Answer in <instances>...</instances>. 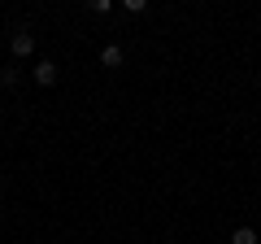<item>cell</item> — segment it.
<instances>
[{
	"label": "cell",
	"instance_id": "5b68a950",
	"mask_svg": "<svg viewBox=\"0 0 261 244\" xmlns=\"http://www.w3.org/2000/svg\"><path fill=\"white\" fill-rule=\"evenodd\" d=\"M0 87H18V70H13V66L0 70Z\"/></svg>",
	"mask_w": 261,
	"mask_h": 244
},
{
	"label": "cell",
	"instance_id": "3957f363",
	"mask_svg": "<svg viewBox=\"0 0 261 244\" xmlns=\"http://www.w3.org/2000/svg\"><path fill=\"white\" fill-rule=\"evenodd\" d=\"M100 61H105L109 70H118V66H122V48H118V44H105V48H100Z\"/></svg>",
	"mask_w": 261,
	"mask_h": 244
},
{
	"label": "cell",
	"instance_id": "6da1fadb",
	"mask_svg": "<svg viewBox=\"0 0 261 244\" xmlns=\"http://www.w3.org/2000/svg\"><path fill=\"white\" fill-rule=\"evenodd\" d=\"M9 48H13V57H31L35 53V35H31V31H13Z\"/></svg>",
	"mask_w": 261,
	"mask_h": 244
},
{
	"label": "cell",
	"instance_id": "277c9868",
	"mask_svg": "<svg viewBox=\"0 0 261 244\" xmlns=\"http://www.w3.org/2000/svg\"><path fill=\"white\" fill-rule=\"evenodd\" d=\"M231 244H261V231H252V227H235Z\"/></svg>",
	"mask_w": 261,
	"mask_h": 244
},
{
	"label": "cell",
	"instance_id": "7a4b0ae2",
	"mask_svg": "<svg viewBox=\"0 0 261 244\" xmlns=\"http://www.w3.org/2000/svg\"><path fill=\"white\" fill-rule=\"evenodd\" d=\"M31 79H35L39 87H53V83H57V66H53V61H35V70H31Z\"/></svg>",
	"mask_w": 261,
	"mask_h": 244
}]
</instances>
